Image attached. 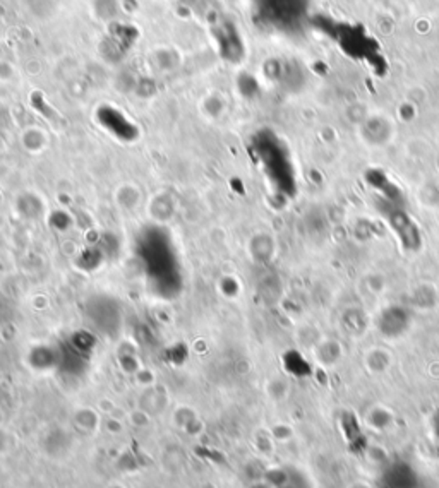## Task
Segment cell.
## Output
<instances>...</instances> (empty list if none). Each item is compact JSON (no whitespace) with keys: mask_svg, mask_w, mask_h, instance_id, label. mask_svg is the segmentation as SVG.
Masks as SVG:
<instances>
[{"mask_svg":"<svg viewBox=\"0 0 439 488\" xmlns=\"http://www.w3.org/2000/svg\"><path fill=\"white\" fill-rule=\"evenodd\" d=\"M310 0H252L254 17L271 30L290 31L304 26Z\"/></svg>","mask_w":439,"mask_h":488,"instance_id":"6da1fadb","label":"cell"}]
</instances>
